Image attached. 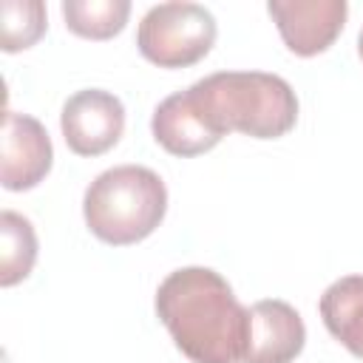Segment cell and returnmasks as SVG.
<instances>
[{"label": "cell", "instance_id": "cell-5", "mask_svg": "<svg viewBox=\"0 0 363 363\" xmlns=\"http://www.w3.org/2000/svg\"><path fill=\"white\" fill-rule=\"evenodd\" d=\"M60 128L65 145L77 156H102L125 130V105L119 96L102 88L77 91L62 105Z\"/></svg>", "mask_w": 363, "mask_h": 363}, {"label": "cell", "instance_id": "cell-1", "mask_svg": "<svg viewBox=\"0 0 363 363\" xmlns=\"http://www.w3.org/2000/svg\"><path fill=\"white\" fill-rule=\"evenodd\" d=\"M156 315L190 363H244L250 309L216 269H173L156 289Z\"/></svg>", "mask_w": 363, "mask_h": 363}, {"label": "cell", "instance_id": "cell-8", "mask_svg": "<svg viewBox=\"0 0 363 363\" xmlns=\"http://www.w3.org/2000/svg\"><path fill=\"white\" fill-rule=\"evenodd\" d=\"M153 139L173 156H199L213 150L224 133L210 122L193 91H176L164 96L150 119Z\"/></svg>", "mask_w": 363, "mask_h": 363}, {"label": "cell", "instance_id": "cell-12", "mask_svg": "<svg viewBox=\"0 0 363 363\" xmlns=\"http://www.w3.org/2000/svg\"><path fill=\"white\" fill-rule=\"evenodd\" d=\"M130 14L128 0H65L62 17L68 31L85 40H111L116 37Z\"/></svg>", "mask_w": 363, "mask_h": 363}, {"label": "cell", "instance_id": "cell-9", "mask_svg": "<svg viewBox=\"0 0 363 363\" xmlns=\"http://www.w3.org/2000/svg\"><path fill=\"white\" fill-rule=\"evenodd\" d=\"M306 343V326L295 306L267 298L250 306L244 363H292Z\"/></svg>", "mask_w": 363, "mask_h": 363}, {"label": "cell", "instance_id": "cell-3", "mask_svg": "<svg viewBox=\"0 0 363 363\" xmlns=\"http://www.w3.org/2000/svg\"><path fill=\"white\" fill-rule=\"evenodd\" d=\"M167 213V187L150 167L119 164L99 173L82 199L88 230L113 247L147 238Z\"/></svg>", "mask_w": 363, "mask_h": 363}, {"label": "cell", "instance_id": "cell-13", "mask_svg": "<svg viewBox=\"0 0 363 363\" xmlns=\"http://www.w3.org/2000/svg\"><path fill=\"white\" fill-rule=\"evenodd\" d=\"M45 3L40 0H3L0 3V43L14 54L31 48L45 34Z\"/></svg>", "mask_w": 363, "mask_h": 363}, {"label": "cell", "instance_id": "cell-11", "mask_svg": "<svg viewBox=\"0 0 363 363\" xmlns=\"http://www.w3.org/2000/svg\"><path fill=\"white\" fill-rule=\"evenodd\" d=\"M37 233L31 221L14 210L0 213V286H14L34 269Z\"/></svg>", "mask_w": 363, "mask_h": 363}, {"label": "cell", "instance_id": "cell-14", "mask_svg": "<svg viewBox=\"0 0 363 363\" xmlns=\"http://www.w3.org/2000/svg\"><path fill=\"white\" fill-rule=\"evenodd\" d=\"M357 51H360V60H363V28H360V37H357Z\"/></svg>", "mask_w": 363, "mask_h": 363}, {"label": "cell", "instance_id": "cell-10", "mask_svg": "<svg viewBox=\"0 0 363 363\" xmlns=\"http://www.w3.org/2000/svg\"><path fill=\"white\" fill-rule=\"evenodd\" d=\"M318 309L329 335L363 360V275H343L329 284Z\"/></svg>", "mask_w": 363, "mask_h": 363}, {"label": "cell", "instance_id": "cell-4", "mask_svg": "<svg viewBox=\"0 0 363 363\" xmlns=\"http://www.w3.org/2000/svg\"><path fill=\"white\" fill-rule=\"evenodd\" d=\"M216 17L199 3H159L136 28L142 57L159 68H187L204 60L216 43Z\"/></svg>", "mask_w": 363, "mask_h": 363}, {"label": "cell", "instance_id": "cell-6", "mask_svg": "<svg viewBox=\"0 0 363 363\" xmlns=\"http://www.w3.org/2000/svg\"><path fill=\"white\" fill-rule=\"evenodd\" d=\"M267 11L292 54L315 57L337 40L349 6L346 0H269Z\"/></svg>", "mask_w": 363, "mask_h": 363}, {"label": "cell", "instance_id": "cell-2", "mask_svg": "<svg viewBox=\"0 0 363 363\" xmlns=\"http://www.w3.org/2000/svg\"><path fill=\"white\" fill-rule=\"evenodd\" d=\"M190 91L224 136L238 130L252 139H278L298 122V96L278 74L216 71Z\"/></svg>", "mask_w": 363, "mask_h": 363}, {"label": "cell", "instance_id": "cell-7", "mask_svg": "<svg viewBox=\"0 0 363 363\" xmlns=\"http://www.w3.org/2000/svg\"><path fill=\"white\" fill-rule=\"evenodd\" d=\"M54 162V147L48 130L40 119L17 111H6L3 119V147H0V182L6 190L37 187Z\"/></svg>", "mask_w": 363, "mask_h": 363}]
</instances>
